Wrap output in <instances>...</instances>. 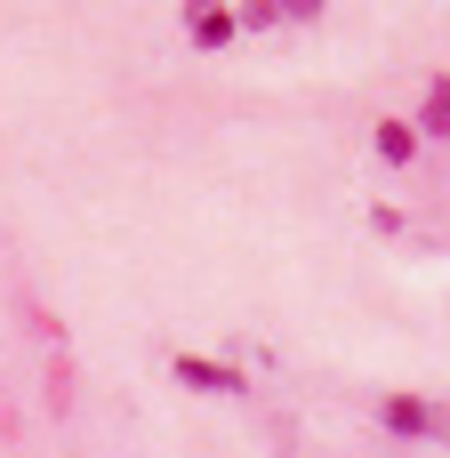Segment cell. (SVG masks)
Instances as JSON below:
<instances>
[{
	"instance_id": "8992f818",
	"label": "cell",
	"mask_w": 450,
	"mask_h": 458,
	"mask_svg": "<svg viewBox=\"0 0 450 458\" xmlns=\"http://www.w3.org/2000/svg\"><path fill=\"white\" fill-rule=\"evenodd\" d=\"M419 129H427V137H450V81H443V72L427 81V113H419Z\"/></svg>"
},
{
	"instance_id": "3957f363",
	"label": "cell",
	"mask_w": 450,
	"mask_h": 458,
	"mask_svg": "<svg viewBox=\"0 0 450 458\" xmlns=\"http://www.w3.org/2000/svg\"><path fill=\"white\" fill-rule=\"evenodd\" d=\"M185 24H193V40H201V48H225V40L242 32V16H233L225 0H185Z\"/></svg>"
},
{
	"instance_id": "7a4b0ae2",
	"label": "cell",
	"mask_w": 450,
	"mask_h": 458,
	"mask_svg": "<svg viewBox=\"0 0 450 458\" xmlns=\"http://www.w3.org/2000/svg\"><path fill=\"white\" fill-rule=\"evenodd\" d=\"M169 370H177L185 386H201V394H242V370H225V362H209V354H169Z\"/></svg>"
},
{
	"instance_id": "5b68a950",
	"label": "cell",
	"mask_w": 450,
	"mask_h": 458,
	"mask_svg": "<svg viewBox=\"0 0 450 458\" xmlns=\"http://www.w3.org/2000/svg\"><path fill=\"white\" fill-rule=\"evenodd\" d=\"M370 145H378V161H395V169H403V161H419V129H411V121H378V129H370Z\"/></svg>"
},
{
	"instance_id": "6da1fadb",
	"label": "cell",
	"mask_w": 450,
	"mask_h": 458,
	"mask_svg": "<svg viewBox=\"0 0 450 458\" xmlns=\"http://www.w3.org/2000/svg\"><path fill=\"white\" fill-rule=\"evenodd\" d=\"M378 419H386V435H403V443H450V411L427 403V394H386Z\"/></svg>"
},
{
	"instance_id": "277c9868",
	"label": "cell",
	"mask_w": 450,
	"mask_h": 458,
	"mask_svg": "<svg viewBox=\"0 0 450 458\" xmlns=\"http://www.w3.org/2000/svg\"><path fill=\"white\" fill-rule=\"evenodd\" d=\"M290 16L306 24V16H322V0H250V8H242V24H250V32H266V24H290Z\"/></svg>"
}]
</instances>
